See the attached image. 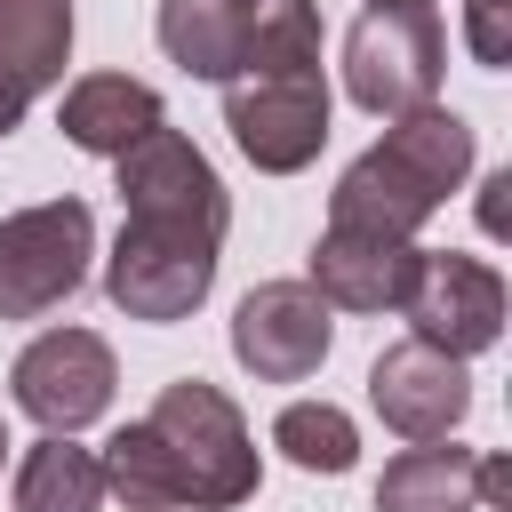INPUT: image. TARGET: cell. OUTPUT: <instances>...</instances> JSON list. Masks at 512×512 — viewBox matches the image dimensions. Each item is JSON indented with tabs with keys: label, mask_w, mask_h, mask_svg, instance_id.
<instances>
[{
	"label": "cell",
	"mask_w": 512,
	"mask_h": 512,
	"mask_svg": "<svg viewBox=\"0 0 512 512\" xmlns=\"http://www.w3.org/2000/svg\"><path fill=\"white\" fill-rule=\"evenodd\" d=\"M472 176V128L440 104L408 112L384 128V144H368L336 192H328V224L336 232H376V240H416L432 224V208Z\"/></svg>",
	"instance_id": "6da1fadb"
},
{
	"label": "cell",
	"mask_w": 512,
	"mask_h": 512,
	"mask_svg": "<svg viewBox=\"0 0 512 512\" xmlns=\"http://www.w3.org/2000/svg\"><path fill=\"white\" fill-rule=\"evenodd\" d=\"M144 424L160 432V448H168V464H176V496H184L192 512H232V504L256 496V480H264L256 440H248L240 408H232L216 384L176 376V384L152 400Z\"/></svg>",
	"instance_id": "7a4b0ae2"
},
{
	"label": "cell",
	"mask_w": 512,
	"mask_h": 512,
	"mask_svg": "<svg viewBox=\"0 0 512 512\" xmlns=\"http://www.w3.org/2000/svg\"><path fill=\"white\" fill-rule=\"evenodd\" d=\"M440 64H448V40L432 8H368L344 32V96L376 120L424 112L440 96Z\"/></svg>",
	"instance_id": "3957f363"
},
{
	"label": "cell",
	"mask_w": 512,
	"mask_h": 512,
	"mask_svg": "<svg viewBox=\"0 0 512 512\" xmlns=\"http://www.w3.org/2000/svg\"><path fill=\"white\" fill-rule=\"evenodd\" d=\"M96 256V216L88 200H40L0 216V320H40L56 312Z\"/></svg>",
	"instance_id": "277c9868"
},
{
	"label": "cell",
	"mask_w": 512,
	"mask_h": 512,
	"mask_svg": "<svg viewBox=\"0 0 512 512\" xmlns=\"http://www.w3.org/2000/svg\"><path fill=\"white\" fill-rule=\"evenodd\" d=\"M120 208L128 224H160V232H192L208 248H224V224H232V200L208 168V152L176 128H152L144 144L120 152Z\"/></svg>",
	"instance_id": "5b68a950"
},
{
	"label": "cell",
	"mask_w": 512,
	"mask_h": 512,
	"mask_svg": "<svg viewBox=\"0 0 512 512\" xmlns=\"http://www.w3.org/2000/svg\"><path fill=\"white\" fill-rule=\"evenodd\" d=\"M400 312H408L416 344L472 360L504 336V272L480 256H456V248H416V280H408Z\"/></svg>",
	"instance_id": "8992f818"
},
{
	"label": "cell",
	"mask_w": 512,
	"mask_h": 512,
	"mask_svg": "<svg viewBox=\"0 0 512 512\" xmlns=\"http://www.w3.org/2000/svg\"><path fill=\"white\" fill-rule=\"evenodd\" d=\"M8 384H16V408H24L40 432L72 440L80 424H96V416L112 408L120 368H112V344H104V336H88V328H48V336H32V344L16 352Z\"/></svg>",
	"instance_id": "52a82bcc"
},
{
	"label": "cell",
	"mask_w": 512,
	"mask_h": 512,
	"mask_svg": "<svg viewBox=\"0 0 512 512\" xmlns=\"http://www.w3.org/2000/svg\"><path fill=\"white\" fill-rule=\"evenodd\" d=\"M208 288H216V248L208 240L160 232V224H120V240L104 256V296L128 320H184Z\"/></svg>",
	"instance_id": "ba28073f"
},
{
	"label": "cell",
	"mask_w": 512,
	"mask_h": 512,
	"mask_svg": "<svg viewBox=\"0 0 512 512\" xmlns=\"http://www.w3.org/2000/svg\"><path fill=\"white\" fill-rule=\"evenodd\" d=\"M328 344H336V320L304 280H264L232 312V360L264 384H304L328 360Z\"/></svg>",
	"instance_id": "9c48e42d"
},
{
	"label": "cell",
	"mask_w": 512,
	"mask_h": 512,
	"mask_svg": "<svg viewBox=\"0 0 512 512\" xmlns=\"http://www.w3.org/2000/svg\"><path fill=\"white\" fill-rule=\"evenodd\" d=\"M224 128L264 176H296L328 144V80H232Z\"/></svg>",
	"instance_id": "30bf717a"
},
{
	"label": "cell",
	"mask_w": 512,
	"mask_h": 512,
	"mask_svg": "<svg viewBox=\"0 0 512 512\" xmlns=\"http://www.w3.org/2000/svg\"><path fill=\"white\" fill-rule=\"evenodd\" d=\"M368 408L400 432V440H448L456 424H464V408H472V376H464V360H448V352H432V344H392V352H376V368H368Z\"/></svg>",
	"instance_id": "8fae6325"
},
{
	"label": "cell",
	"mask_w": 512,
	"mask_h": 512,
	"mask_svg": "<svg viewBox=\"0 0 512 512\" xmlns=\"http://www.w3.org/2000/svg\"><path fill=\"white\" fill-rule=\"evenodd\" d=\"M408 280H416V240H376V232H320V248H312V296L336 312H400V296H408Z\"/></svg>",
	"instance_id": "7c38bea8"
},
{
	"label": "cell",
	"mask_w": 512,
	"mask_h": 512,
	"mask_svg": "<svg viewBox=\"0 0 512 512\" xmlns=\"http://www.w3.org/2000/svg\"><path fill=\"white\" fill-rule=\"evenodd\" d=\"M72 64V0H0V136Z\"/></svg>",
	"instance_id": "4fadbf2b"
},
{
	"label": "cell",
	"mask_w": 512,
	"mask_h": 512,
	"mask_svg": "<svg viewBox=\"0 0 512 512\" xmlns=\"http://www.w3.org/2000/svg\"><path fill=\"white\" fill-rule=\"evenodd\" d=\"M56 128H64L80 152L120 160L128 144H144L152 128H168V112H160V96H152L144 80H128V72H88V80H72V88H64Z\"/></svg>",
	"instance_id": "5bb4252c"
},
{
	"label": "cell",
	"mask_w": 512,
	"mask_h": 512,
	"mask_svg": "<svg viewBox=\"0 0 512 512\" xmlns=\"http://www.w3.org/2000/svg\"><path fill=\"white\" fill-rule=\"evenodd\" d=\"M376 512H480V456L456 440L400 448L376 480Z\"/></svg>",
	"instance_id": "9a60e30c"
},
{
	"label": "cell",
	"mask_w": 512,
	"mask_h": 512,
	"mask_svg": "<svg viewBox=\"0 0 512 512\" xmlns=\"http://www.w3.org/2000/svg\"><path fill=\"white\" fill-rule=\"evenodd\" d=\"M248 16L256 8H232V0H160V48L192 72V80H240V56H248Z\"/></svg>",
	"instance_id": "2e32d148"
},
{
	"label": "cell",
	"mask_w": 512,
	"mask_h": 512,
	"mask_svg": "<svg viewBox=\"0 0 512 512\" xmlns=\"http://www.w3.org/2000/svg\"><path fill=\"white\" fill-rule=\"evenodd\" d=\"M240 80H320V8L312 0H264L248 16Z\"/></svg>",
	"instance_id": "e0dca14e"
},
{
	"label": "cell",
	"mask_w": 512,
	"mask_h": 512,
	"mask_svg": "<svg viewBox=\"0 0 512 512\" xmlns=\"http://www.w3.org/2000/svg\"><path fill=\"white\" fill-rule=\"evenodd\" d=\"M104 504V464L96 448H72V440H32L24 464H16V512H96Z\"/></svg>",
	"instance_id": "ac0fdd59"
},
{
	"label": "cell",
	"mask_w": 512,
	"mask_h": 512,
	"mask_svg": "<svg viewBox=\"0 0 512 512\" xmlns=\"http://www.w3.org/2000/svg\"><path fill=\"white\" fill-rule=\"evenodd\" d=\"M104 488L128 504V512H184V496H176V464H168V448H160V432L136 416V424H120L112 440H104Z\"/></svg>",
	"instance_id": "d6986e66"
},
{
	"label": "cell",
	"mask_w": 512,
	"mask_h": 512,
	"mask_svg": "<svg viewBox=\"0 0 512 512\" xmlns=\"http://www.w3.org/2000/svg\"><path fill=\"white\" fill-rule=\"evenodd\" d=\"M272 448H280L296 472H352L360 432H352V416L328 408V400H288V408L272 416Z\"/></svg>",
	"instance_id": "ffe728a7"
},
{
	"label": "cell",
	"mask_w": 512,
	"mask_h": 512,
	"mask_svg": "<svg viewBox=\"0 0 512 512\" xmlns=\"http://www.w3.org/2000/svg\"><path fill=\"white\" fill-rule=\"evenodd\" d=\"M464 40L480 64H512V0H464Z\"/></svg>",
	"instance_id": "44dd1931"
},
{
	"label": "cell",
	"mask_w": 512,
	"mask_h": 512,
	"mask_svg": "<svg viewBox=\"0 0 512 512\" xmlns=\"http://www.w3.org/2000/svg\"><path fill=\"white\" fill-rule=\"evenodd\" d=\"M504 504H512V464L480 456V512H504Z\"/></svg>",
	"instance_id": "7402d4cb"
},
{
	"label": "cell",
	"mask_w": 512,
	"mask_h": 512,
	"mask_svg": "<svg viewBox=\"0 0 512 512\" xmlns=\"http://www.w3.org/2000/svg\"><path fill=\"white\" fill-rule=\"evenodd\" d=\"M504 192H512V176L496 168V176L480 184V224H488V232H504Z\"/></svg>",
	"instance_id": "603a6c76"
},
{
	"label": "cell",
	"mask_w": 512,
	"mask_h": 512,
	"mask_svg": "<svg viewBox=\"0 0 512 512\" xmlns=\"http://www.w3.org/2000/svg\"><path fill=\"white\" fill-rule=\"evenodd\" d=\"M368 8H432V0H368Z\"/></svg>",
	"instance_id": "cb8c5ba5"
},
{
	"label": "cell",
	"mask_w": 512,
	"mask_h": 512,
	"mask_svg": "<svg viewBox=\"0 0 512 512\" xmlns=\"http://www.w3.org/2000/svg\"><path fill=\"white\" fill-rule=\"evenodd\" d=\"M0 464H8V424H0Z\"/></svg>",
	"instance_id": "d4e9b609"
},
{
	"label": "cell",
	"mask_w": 512,
	"mask_h": 512,
	"mask_svg": "<svg viewBox=\"0 0 512 512\" xmlns=\"http://www.w3.org/2000/svg\"><path fill=\"white\" fill-rule=\"evenodd\" d=\"M232 8H264V0H232Z\"/></svg>",
	"instance_id": "484cf974"
}]
</instances>
